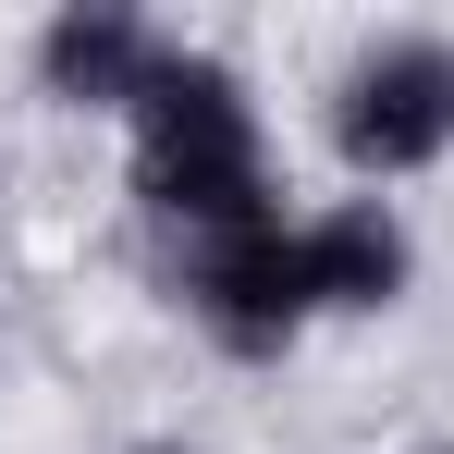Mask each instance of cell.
<instances>
[{
  "instance_id": "obj_1",
  "label": "cell",
  "mask_w": 454,
  "mask_h": 454,
  "mask_svg": "<svg viewBox=\"0 0 454 454\" xmlns=\"http://www.w3.org/2000/svg\"><path fill=\"white\" fill-rule=\"evenodd\" d=\"M136 184H148L160 222H184L197 246L270 222V172H258V111L222 62L197 50H160L148 98H136Z\"/></svg>"
},
{
  "instance_id": "obj_2",
  "label": "cell",
  "mask_w": 454,
  "mask_h": 454,
  "mask_svg": "<svg viewBox=\"0 0 454 454\" xmlns=\"http://www.w3.org/2000/svg\"><path fill=\"white\" fill-rule=\"evenodd\" d=\"M332 148L356 160L369 184L430 172V160L454 148V50L442 37H380L369 62L332 86Z\"/></svg>"
},
{
  "instance_id": "obj_3",
  "label": "cell",
  "mask_w": 454,
  "mask_h": 454,
  "mask_svg": "<svg viewBox=\"0 0 454 454\" xmlns=\"http://www.w3.org/2000/svg\"><path fill=\"white\" fill-rule=\"evenodd\" d=\"M197 319L222 332L233 356H283L307 319H319V295H307V246H295L283 222L197 246Z\"/></svg>"
},
{
  "instance_id": "obj_4",
  "label": "cell",
  "mask_w": 454,
  "mask_h": 454,
  "mask_svg": "<svg viewBox=\"0 0 454 454\" xmlns=\"http://www.w3.org/2000/svg\"><path fill=\"white\" fill-rule=\"evenodd\" d=\"M295 246H307V295H319V307H393V295H405V233H393L380 197L307 222Z\"/></svg>"
},
{
  "instance_id": "obj_5",
  "label": "cell",
  "mask_w": 454,
  "mask_h": 454,
  "mask_svg": "<svg viewBox=\"0 0 454 454\" xmlns=\"http://www.w3.org/2000/svg\"><path fill=\"white\" fill-rule=\"evenodd\" d=\"M37 62H50V98H148L160 74V37L136 25V12H62L50 37H37Z\"/></svg>"
},
{
  "instance_id": "obj_6",
  "label": "cell",
  "mask_w": 454,
  "mask_h": 454,
  "mask_svg": "<svg viewBox=\"0 0 454 454\" xmlns=\"http://www.w3.org/2000/svg\"><path fill=\"white\" fill-rule=\"evenodd\" d=\"M442 454H454V442H442Z\"/></svg>"
}]
</instances>
